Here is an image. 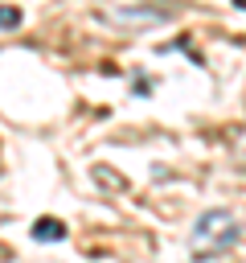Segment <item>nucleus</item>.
<instances>
[{
    "instance_id": "f257e3e1",
    "label": "nucleus",
    "mask_w": 246,
    "mask_h": 263,
    "mask_svg": "<svg viewBox=\"0 0 246 263\" xmlns=\"http://www.w3.org/2000/svg\"><path fill=\"white\" fill-rule=\"evenodd\" d=\"M238 234H242V226L230 210H205L189 230V255L193 259H213V255L230 251L238 242Z\"/></svg>"
},
{
    "instance_id": "f03ea898",
    "label": "nucleus",
    "mask_w": 246,
    "mask_h": 263,
    "mask_svg": "<svg viewBox=\"0 0 246 263\" xmlns=\"http://www.w3.org/2000/svg\"><path fill=\"white\" fill-rule=\"evenodd\" d=\"M102 21H111V25H119V29H144V25H164V21H172V8H152V4L102 8Z\"/></svg>"
},
{
    "instance_id": "7ed1b4c3",
    "label": "nucleus",
    "mask_w": 246,
    "mask_h": 263,
    "mask_svg": "<svg viewBox=\"0 0 246 263\" xmlns=\"http://www.w3.org/2000/svg\"><path fill=\"white\" fill-rule=\"evenodd\" d=\"M33 238H37V242H61V238H66V226H61L57 218H37Z\"/></svg>"
},
{
    "instance_id": "20e7f679",
    "label": "nucleus",
    "mask_w": 246,
    "mask_h": 263,
    "mask_svg": "<svg viewBox=\"0 0 246 263\" xmlns=\"http://www.w3.org/2000/svg\"><path fill=\"white\" fill-rule=\"evenodd\" d=\"M16 25H20V8L0 4V29H16Z\"/></svg>"
},
{
    "instance_id": "39448f33",
    "label": "nucleus",
    "mask_w": 246,
    "mask_h": 263,
    "mask_svg": "<svg viewBox=\"0 0 246 263\" xmlns=\"http://www.w3.org/2000/svg\"><path fill=\"white\" fill-rule=\"evenodd\" d=\"M234 4H238V8H246V0H234Z\"/></svg>"
}]
</instances>
